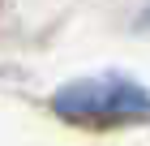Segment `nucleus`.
<instances>
[{
	"label": "nucleus",
	"mask_w": 150,
	"mask_h": 146,
	"mask_svg": "<svg viewBox=\"0 0 150 146\" xmlns=\"http://www.w3.org/2000/svg\"><path fill=\"white\" fill-rule=\"evenodd\" d=\"M52 108L73 125H137L150 120V90L129 78H90L69 82Z\"/></svg>",
	"instance_id": "1"
},
{
	"label": "nucleus",
	"mask_w": 150,
	"mask_h": 146,
	"mask_svg": "<svg viewBox=\"0 0 150 146\" xmlns=\"http://www.w3.org/2000/svg\"><path fill=\"white\" fill-rule=\"evenodd\" d=\"M146 26H150V9H146Z\"/></svg>",
	"instance_id": "2"
}]
</instances>
